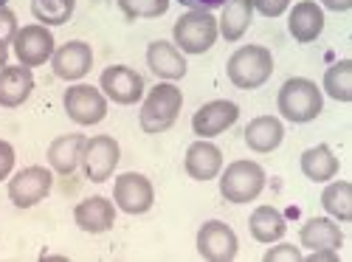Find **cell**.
<instances>
[{"label":"cell","mask_w":352,"mask_h":262,"mask_svg":"<svg viewBox=\"0 0 352 262\" xmlns=\"http://www.w3.org/2000/svg\"><path fill=\"white\" fill-rule=\"evenodd\" d=\"M279 116L293 124H307L318 119V113L324 110V96H321L318 85L305 79V76H290L282 82L279 96H276Z\"/></svg>","instance_id":"6da1fadb"},{"label":"cell","mask_w":352,"mask_h":262,"mask_svg":"<svg viewBox=\"0 0 352 262\" xmlns=\"http://www.w3.org/2000/svg\"><path fill=\"white\" fill-rule=\"evenodd\" d=\"M184 107V94L175 87L172 82H161L150 87V94L144 96L141 113H138V124L146 135H158L166 133L181 116Z\"/></svg>","instance_id":"7a4b0ae2"},{"label":"cell","mask_w":352,"mask_h":262,"mask_svg":"<svg viewBox=\"0 0 352 262\" xmlns=\"http://www.w3.org/2000/svg\"><path fill=\"white\" fill-rule=\"evenodd\" d=\"M228 82L240 91H256L274 74V54L265 45H243L228 56Z\"/></svg>","instance_id":"3957f363"},{"label":"cell","mask_w":352,"mask_h":262,"mask_svg":"<svg viewBox=\"0 0 352 262\" xmlns=\"http://www.w3.org/2000/svg\"><path fill=\"white\" fill-rule=\"evenodd\" d=\"M217 17L212 12H197V9H189L186 14L178 17L172 28V37H175V45L184 54H206L214 43H217Z\"/></svg>","instance_id":"277c9868"},{"label":"cell","mask_w":352,"mask_h":262,"mask_svg":"<svg viewBox=\"0 0 352 262\" xmlns=\"http://www.w3.org/2000/svg\"><path fill=\"white\" fill-rule=\"evenodd\" d=\"M265 169H262L256 161H234L231 166L223 169L220 175V195L228 200V203H251L262 195L265 189Z\"/></svg>","instance_id":"5b68a950"},{"label":"cell","mask_w":352,"mask_h":262,"mask_svg":"<svg viewBox=\"0 0 352 262\" xmlns=\"http://www.w3.org/2000/svg\"><path fill=\"white\" fill-rule=\"evenodd\" d=\"M122 158V147L113 135H94L85 141V150H82V169H85V178L91 184H104L110 181V175L119 166Z\"/></svg>","instance_id":"8992f818"},{"label":"cell","mask_w":352,"mask_h":262,"mask_svg":"<svg viewBox=\"0 0 352 262\" xmlns=\"http://www.w3.org/2000/svg\"><path fill=\"white\" fill-rule=\"evenodd\" d=\"M63 107L71 122L94 127L107 116V96L94 85H71L63 96Z\"/></svg>","instance_id":"52a82bcc"},{"label":"cell","mask_w":352,"mask_h":262,"mask_svg":"<svg viewBox=\"0 0 352 262\" xmlns=\"http://www.w3.org/2000/svg\"><path fill=\"white\" fill-rule=\"evenodd\" d=\"M54 186V175L45 166H25L9 181V200L17 209H32L48 197Z\"/></svg>","instance_id":"ba28073f"},{"label":"cell","mask_w":352,"mask_h":262,"mask_svg":"<svg viewBox=\"0 0 352 262\" xmlns=\"http://www.w3.org/2000/svg\"><path fill=\"white\" fill-rule=\"evenodd\" d=\"M113 200H116V206H119L122 212H127V215H144V212L153 209L155 189H153L146 175L124 172L113 184Z\"/></svg>","instance_id":"9c48e42d"},{"label":"cell","mask_w":352,"mask_h":262,"mask_svg":"<svg viewBox=\"0 0 352 262\" xmlns=\"http://www.w3.org/2000/svg\"><path fill=\"white\" fill-rule=\"evenodd\" d=\"M12 45H14V56L20 60V65L37 68V65H45L51 60V54H54V34L48 32V25L32 23V25L17 28Z\"/></svg>","instance_id":"30bf717a"},{"label":"cell","mask_w":352,"mask_h":262,"mask_svg":"<svg viewBox=\"0 0 352 262\" xmlns=\"http://www.w3.org/2000/svg\"><path fill=\"white\" fill-rule=\"evenodd\" d=\"M240 251V240L234 228L223 220H209L197 231V254L209 262H231Z\"/></svg>","instance_id":"8fae6325"},{"label":"cell","mask_w":352,"mask_h":262,"mask_svg":"<svg viewBox=\"0 0 352 262\" xmlns=\"http://www.w3.org/2000/svg\"><path fill=\"white\" fill-rule=\"evenodd\" d=\"M99 85L110 102L116 105H135L144 99V76L127 65H110L102 71Z\"/></svg>","instance_id":"7c38bea8"},{"label":"cell","mask_w":352,"mask_h":262,"mask_svg":"<svg viewBox=\"0 0 352 262\" xmlns=\"http://www.w3.org/2000/svg\"><path fill=\"white\" fill-rule=\"evenodd\" d=\"M94 68V51L82 40H71L63 43L60 48H54L51 54V71L54 76H60L65 82H76L82 76H87Z\"/></svg>","instance_id":"4fadbf2b"},{"label":"cell","mask_w":352,"mask_h":262,"mask_svg":"<svg viewBox=\"0 0 352 262\" xmlns=\"http://www.w3.org/2000/svg\"><path fill=\"white\" fill-rule=\"evenodd\" d=\"M237 119H240V107L231 99H214V102H206L192 116V130L200 138H214L228 127H234Z\"/></svg>","instance_id":"5bb4252c"},{"label":"cell","mask_w":352,"mask_h":262,"mask_svg":"<svg viewBox=\"0 0 352 262\" xmlns=\"http://www.w3.org/2000/svg\"><path fill=\"white\" fill-rule=\"evenodd\" d=\"M184 169L192 181H214L220 169H223V153L217 144H212L209 138H200L195 144H189L186 158H184Z\"/></svg>","instance_id":"9a60e30c"},{"label":"cell","mask_w":352,"mask_h":262,"mask_svg":"<svg viewBox=\"0 0 352 262\" xmlns=\"http://www.w3.org/2000/svg\"><path fill=\"white\" fill-rule=\"evenodd\" d=\"M287 32L302 45L316 43L321 37V32H324V9H321L316 0H302V3H296L290 9Z\"/></svg>","instance_id":"2e32d148"},{"label":"cell","mask_w":352,"mask_h":262,"mask_svg":"<svg viewBox=\"0 0 352 262\" xmlns=\"http://www.w3.org/2000/svg\"><path fill=\"white\" fill-rule=\"evenodd\" d=\"M74 223L85 234H104V231H110L116 226V206L102 195L85 197L74 209Z\"/></svg>","instance_id":"e0dca14e"},{"label":"cell","mask_w":352,"mask_h":262,"mask_svg":"<svg viewBox=\"0 0 352 262\" xmlns=\"http://www.w3.org/2000/svg\"><path fill=\"white\" fill-rule=\"evenodd\" d=\"M146 65H150V71L164 82H178L186 76L184 51H178V45H172L166 40L150 43V48H146Z\"/></svg>","instance_id":"ac0fdd59"},{"label":"cell","mask_w":352,"mask_h":262,"mask_svg":"<svg viewBox=\"0 0 352 262\" xmlns=\"http://www.w3.org/2000/svg\"><path fill=\"white\" fill-rule=\"evenodd\" d=\"M34 91V74L25 65L0 68V107H20Z\"/></svg>","instance_id":"d6986e66"},{"label":"cell","mask_w":352,"mask_h":262,"mask_svg":"<svg viewBox=\"0 0 352 262\" xmlns=\"http://www.w3.org/2000/svg\"><path fill=\"white\" fill-rule=\"evenodd\" d=\"M299 240L310 251H338L344 243V234L333 217H310L299 231Z\"/></svg>","instance_id":"ffe728a7"},{"label":"cell","mask_w":352,"mask_h":262,"mask_svg":"<svg viewBox=\"0 0 352 262\" xmlns=\"http://www.w3.org/2000/svg\"><path fill=\"white\" fill-rule=\"evenodd\" d=\"M245 144L254 153H274L279 150V144L285 141V127L276 116H256L245 124Z\"/></svg>","instance_id":"44dd1931"},{"label":"cell","mask_w":352,"mask_h":262,"mask_svg":"<svg viewBox=\"0 0 352 262\" xmlns=\"http://www.w3.org/2000/svg\"><path fill=\"white\" fill-rule=\"evenodd\" d=\"M85 135L82 133H68V135H60L51 141L48 147V164L54 172L60 175H71L76 172V166L82 164V150H85Z\"/></svg>","instance_id":"7402d4cb"},{"label":"cell","mask_w":352,"mask_h":262,"mask_svg":"<svg viewBox=\"0 0 352 262\" xmlns=\"http://www.w3.org/2000/svg\"><path fill=\"white\" fill-rule=\"evenodd\" d=\"M302 172L307 181H316V184H327L338 175V158L336 153L327 147V144H316V147L305 150L302 153Z\"/></svg>","instance_id":"603a6c76"},{"label":"cell","mask_w":352,"mask_h":262,"mask_svg":"<svg viewBox=\"0 0 352 262\" xmlns=\"http://www.w3.org/2000/svg\"><path fill=\"white\" fill-rule=\"evenodd\" d=\"M254 17V3L251 0H228L223 6V14L217 20V32L223 34V40L237 43L251 25Z\"/></svg>","instance_id":"cb8c5ba5"},{"label":"cell","mask_w":352,"mask_h":262,"mask_svg":"<svg viewBox=\"0 0 352 262\" xmlns=\"http://www.w3.org/2000/svg\"><path fill=\"white\" fill-rule=\"evenodd\" d=\"M248 231L256 243H276L285 237L287 223L274 206H256L248 217Z\"/></svg>","instance_id":"d4e9b609"},{"label":"cell","mask_w":352,"mask_h":262,"mask_svg":"<svg viewBox=\"0 0 352 262\" xmlns=\"http://www.w3.org/2000/svg\"><path fill=\"white\" fill-rule=\"evenodd\" d=\"M321 206H324V212L333 220L349 223L352 220V184L333 181L330 186H324V192H321Z\"/></svg>","instance_id":"484cf974"},{"label":"cell","mask_w":352,"mask_h":262,"mask_svg":"<svg viewBox=\"0 0 352 262\" xmlns=\"http://www.w3.org/2000/svg\"><path fill=\"white\" fill-rule=\"evenodd\" d=\"M324 94L336 102H352V60H338L324 74Z\"/></svg>","instance_id":"4316f807"},{"label":"cell","mask_w":352,"mask_h":262,"mask_svg":"<svg viewBox=\"0 0 352 262\" xmlns=\"http://www.w3.org/2000/svg\"><path fill=\"white\" fill-rule=\"evenodd\" d=\"M76 0H32V14L43 25H65L74 17Z\"/></svg>","instance_id":"83f0119b"},{"label":"cell","mask_w":352,"mask_h":262,"mask_svg":"<svg viewBox=\"0 0 352 262\" xmlns=\"http://www.w3.org/2000/svg\"><path fill=\"white\" fill-rule=\"evenodd\" d=\"M122 14L133 23L141 17H161L169 9V0H119Z\"/></svg>","instance_id":"f1b7e54d"},{"label":"cell","mask_w":352,"mask_h":262,"mask_svg":"<svg viewBox=\"0 0 352 262\" xmlns=\"http://www.w3.org/2000/svg\"><path fill=\"white\" fill-rule=\"evenodd\" d=\"M17 34V14L6 6H0V43H12Z\"/></svg>","instance_id":"f546056e"},{"label":"cell","mask_w":352,"mask_h":262,"mask_svg":"<svg viewBox=\"0 0 352 262\" xmlns=\"http://www.w3.org/2000/svg\"><path fill=\"white\" fill-rule=\"evenodd\" d=\"M251 3L262 17H279L290 6V0H251Z\"/></svg>","instance_id":"4dcf8cb0"},{"label":"cell","mask_w":352,"mask_h":262,"mask_svg":"<svg viewBox=\"0 0 352 262\" xmlns=\"http://www.w3.org/2000/svg\"><path fill=\"white\" fill-rule=\"evenodd\" d=\"M12 169H14V147L0 138V181H6Z\"/></svg>","instance_id":"1f68e13d"},{"label":"cell","mask_w":352,"mask_h":262,"mask_svg":"<svg viewBox=\"0 0 352 262\" xmlns=\"http://www.w3.org/2000/svg\"><path fill=\"white\" fill-rule=\"evenodd\" d=\"M276 259H293V262H299L302 259V251L296 248V245H276V248H271L268 254H265V262H276Z\"/></svg>","instance_id":"d6a6232c"},{"label":"cell","mask_w":352,"mask_h":262,"mask_svg":"<svg viewBox=\"0 0 352 262\" xmlns=\"http://www.w3.org/2000/svg\"><path fill=\"white\" fill-rule=\"evenodd\" d=\"M175 3H181L186 9H197V12H212L217 6H226L228 0H175Z\"/></svg>","instance_id":"836d02e7"},{"label":"cell","mask_w":352,"mask_h":262,"mask_svg":"<svg viewBox=\"0 0 352 262\" xmlns=\"http://www.w3.org/2000/svg\"><path fill=\"white\" fill-rule=\"evenodd\" d=\"M324 3V9L330 12H349L352 9V0H321Z\"/></svg>","instance_id":"e575fe53"},{"label":"cell","mask_w":352,"mask_h":262,"mask_svg":"<svg viewBox=\"0 0 352 262\" xmlns=\"http://www.w3.org/2000/svg\"><path fill=\"white\" fill-rule=\"evenodd\" d=\"M310 259H333L336 262L338 259V251H313Z\"/></svg>","instance_id":"d590c367"},{"label":"cell","mask_w":352,"mask_h":262,"mask_svg":"<svg viewBox=\"0 0 352 262\" xmlns=\"http://www.w3.org/2000/svg\"><path fill=\"white\" fill-rule=\"evenodd\" d=\"M9 63V43H0V68H6Z\"/></svg>","instance_id":"8d00e7d4"},{"label":"cell","mask_w":352,"mask_h":262,"mask_svg":"<svg viewBox=\"0 0 352 262\" xmlns=\"http://www.w3.org/2000/svg\"><path fill=\"white\" fill-rule=\"evenodd\" d=\"M6 3H9V0H0V6H6Z\"/></svg>","instance_id":"74e56055"}]
</instances>
